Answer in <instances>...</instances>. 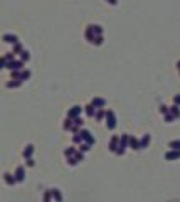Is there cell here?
Wrapping results in <instances>:
<instances>
[{
  "mask_svg": "<svg viewBox=\"0 0 180 202\" xmlns=\"http://www.w3.org/2000/svg\"><path fill=\"white\" fill-rule=\"evenodd\" d=\"M24 180V167H19L15 170V182H22Z\"/></svg>",
  "mask_w": 180,
  "mask_h": 202,
  "instance_id": "cell-1",
  "label": "cell"
},
{
  "mask_svg": "<svg viewBox=\"0 0 180 202\" xmlns=\"http://www.w3.org/2000/svg\"><path fill=\"white\" fill-rule=\"evenodd\" d=\"M3 42H10V44H17V37L15 36H12V34H5L3 36Z\"/></svg>",
  "mask_w": 180,
  "mask_h": 202,
  "instance_id": "cell-2",
  "label": "cell"
},
{
  "mask_svg": "<svg viewBox=\"0 0 180 202\" xmlns=\"http://www.w3.org/2000/svg\"><path fill=\"white\" fill-rule=\"evenodd\" d=\"M32 152H34V147H32V145H27V147H25V152H24V157H25V158H30Z\"/></svg>",
  "mask_w": 180,
  "mask_h": 202,
  "instance_id": "cell-3",
  "label": "cell"
},
{
  "mask_svg": "<svg viewBox=\"0 0 180 202\" xmlns=\"http://www.w3.org/2000/svg\"><path fill=\"white\" fill-rule=\"evenodd\" d=\"M3 179H5V182H7V184H15V177H12L10 173H5V175H3Z\"/></svg>",
  "mask_w": 180,
  "mask_h": 202,
  "instance_id": "cell-4",
  "label": "cell"
},
{
  "mask_svg": "<svg viewBox=\"0 0 180 202\" xmlns=\"http://www.w3.org/2000/svg\"><path fill=\"white\" fill-rule=\"evenodd\" d=\"M20 79H15V81H12V83H7V88H17V86H20Z\"/></svg>",
  "mask_w": 180,
  "mask_h": 202,
  "instance_id": "cell-5",
  "label": "cell"
},
{
  "mask_svg": "<svg viewBox=\"0 0 180 202\" xmlns=\"http://www.w3.org/2000/svg\"><path fill=\"white\" fill-rule=\"evenodd\" d=\"M50 194H52V195L56 197V201H57V202H61V194L57 192V190H52V192H50Z\"/></svg>",
  "mask_w": 180,
  "mask_h": 202,
  "instance_id": "cell-6",
  "label": "cell"
},
{
  "mask_svg": "<svg viewBox=\"0 0 180 202\" xmlns=\"http://www.w3.org/2000/svg\"><path fill=\"white\" fill-rule=\"evenodd\" d=\"M20 54H22V56H20V58H22V62L29 59V52H25V51H24V52H20Z\"/></svg>",
  "mask_w": 180,
  "mask_h": 202,
  "instance_id": "cell-7",
  "label": "cell"
},
{
  "mask_svg": "<svg viewBox=\"0 0 180 202\" xmlns=\"http://www.w3.org/2000/svg\"><path fill=\"white\" fill-rule=\"evenodd\" d=\"M44 202H50V192L44 194Z\"/></svg>",
  "mask_w": 180,
  "mask_h": 202,
  "instance_id": "cell-8",
  "label": "cell"
},
{
  "mask_svg": "<svg viewBox=\"0 0 180 202\" xmlns=\"http://www.w3.org/2000/svg\"><path fill=\"white\" fill-rule=\"evenodd\" d=\"M14 51H15V52H22V46H20L19 42L15 44V47H14Z\"/></svg>",
  "mask_w": 180,
  "mask_h": 202,
  "instance_id": "cell-9",
  "label": "cell"
},
{
  "mask_svg": "<svg viewBox=\"0 0 180 202\" xmlns=\"http://www.w3.org/2000/svg\"><path fill=\"white\" fill-rule=\"evenodd\" d=\"M27 165H30V167H32V165H34V160H32V158H27Z\"/></svg>",
  "mask_w": 180,
  "mask_h": 202,
  "instance_id": "cell-10",
  "label": "cell"
}]
</instances>
